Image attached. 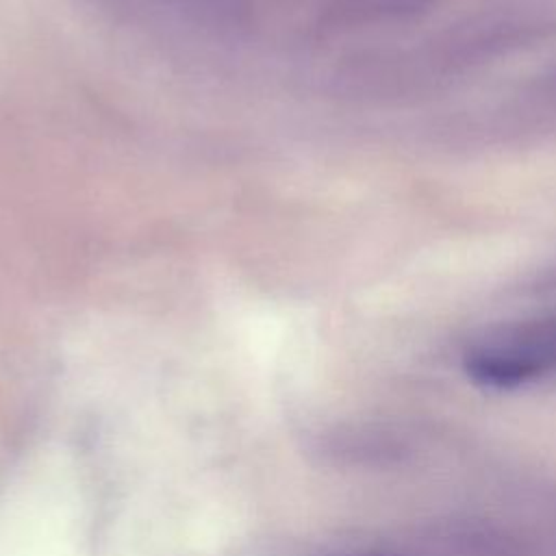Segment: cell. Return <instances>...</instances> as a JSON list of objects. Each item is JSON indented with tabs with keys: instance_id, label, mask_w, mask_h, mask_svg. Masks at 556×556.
<instances>
[{
	"instance_id": "1",
	"label": "cell",
	"mask_w": 556,
	"mask_h": 556,
	"mask_svg": "<svg viewBox=\"0 0 556 556\" xmlns=\"http://www.w3.org/2000/svg\"><path fill=\"white\" fill-rule=\"evenodd\" d=\"M465 369L476 382L497 389L556 371V317L536 319L491 337L467 354Z\"/></svg>"
}]
</instances>
